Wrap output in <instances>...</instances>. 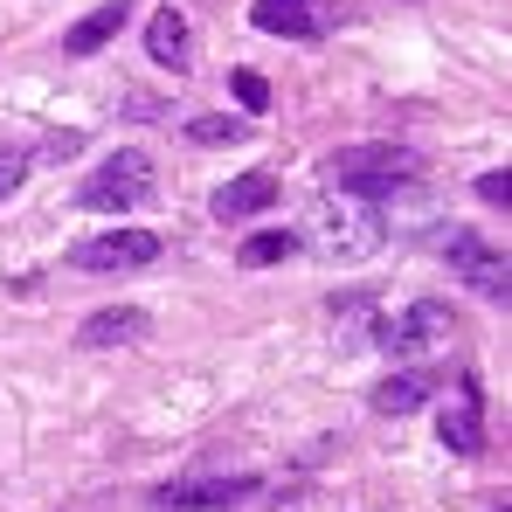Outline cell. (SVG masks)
I'll use <instances>...</instances> for the list:
<instances>
[{
  "instance_id": "10",
  "label": "cell",
  "mask_w": 512,
  "mask_h": 512,
  "mask_svg": "<svg viewBox=\"0 0 512 512\" xmlns=\"http://www.w3.org/2000/svg\"><path fill=\"white\" fill-rule=\"evenodd\" d=\"M270 201H277V180L270 173H236V180L215 187V222H250Z\"/></svg>"
},
{
  "instance_id": "14",
  "label": "cell",
  "mask_w": 512,
  "mask_h": 512,
  "mask_svg": "<svg viewBox=\"0 0 512 512\" xmlns=\"http://www.w3.org/2000/svg\"><path fill=\"white\" fill-rule=\"evenodd\" d=\"M125 14H132L125 0H104V7H90L84 21H77V28L63 35V49H70V56H97V49H104V42H111V35L125 28Z\"/></svg>"
},
{
  "instance_id": "1",
  "label": "cell",
  "mask_w": 512,
  "mask_h": 512,
  "mask_svg": "<svg viewBox=\"0 0 512 512\" xmlns=\"http://www.w3.org/2000/svg\"><path fill=\"white\" fill-rule=\"evenodd\" d=\"M312 250L333 256V263H360V256L381 250V208L367 201V194H353V187H340V194H326L319 208H312Z\"/></svg>"
},
{
  "instance_id": "2",
  "label": "cell",
  "mask_w": 512,
  "mask_h": 512,
  "mask_svg": "<svg viewBox=\"0 0 512 512\" xmlns=\"http://www.w3.org/2000/svg\"><path fill=\"white\" fill-rule=\"evenodd\" d=\"M423 160H416V146H346L326 160V180L333 187H353V194H367V201H388L402 180H416Z\"/></svg>"
},
{
  "instance_id": "15",
  "label": "cell",
  "mask_w": 512,
  "mask_h": 512,
  "mask_svg": "<svg viewBox=\"0 0 512 512\" xmlns=\"http://www.w3.org/2000/svg\"><path fill=\"white\" fill-rule=\"evenodd\" d=\"M243 139H250V118H236V111L187 118V146H243Z\"/></svg>"
},
{
  "instance_id": "6",
  "label": "cell",
  "mask_w": 512,
  "mask_h": 512,
  "mask_svg": "<svg viewBox=\"0 0 512 512\" xmlns=\"http://www.w3.org/2000/svg\"><path fill=\"white\" fill-rule=\"evenodd\" d=\"M160 250H167V243H160L153 229H111V236L77 243V250H70V263L104 277V270H146V263H160Z\"/></svg>"
},
{
  "instance_id": "5",
  "label": "cell",
  "mask_w": 512,
  "mask_h": 512,
  "mask_svg": "<svg viewBox=\"0 0 512 512\" xmlns=\"http://www.w3.org/2000/svg\"><path fill=\"white\" fill-rule=\"evenodd\" d=\"M443 263L478 291V298H492V305H506L512 298V270H506V256L492 250L485 236H471V229H450L443 236Z\"/></svg>"
},
{
  "instance_id": "9",
  "label": "cell",
  "mask_w": 512,
  "mask_h": 512,
  "mask_svg": "<svg viewBox=\"0 0 512 512\" xmlns=\"http://www.w3.org/2000/svg\"><path fill=\"white\" fill-rule=\"evenodd\" d=\"M146 333H153L146 305H111V312H97V319L77 326V346H84V353H97V346H139Z\"/></svg>"
},
{
  "instance_id": "17",
  "label": "cell",
  "mask_w": 512,
  "mask_h": 512,
  "mask_svg": "<svg viewBox=\"0 0 512 512\" xmlns=\"http://www.w3.org/2000/svg\"><path fill=\"white\" fill-rule=\"evenodd\" d=\"M229 90H236V104H243V118H256V111L270 104V84H263L256 70H236V77H229Z\"/></svg>"
},
{
  "instance_id": "3",
  "label": "cell",
  "mask_w": 512,
  "mask_h": 512,
  "mask_svg": "<svg viewBox=\"0 0 512 512\" xmlns=\"http://www.w3.org/2000/svg\"><path fill=\"white\" fill-rule=\"evenodd\" d=\"M146 201H153V160H146L139 146H118V153L77 187V208H90V215H132V208H146Z\"/></svg>"
},
{
  "instance_id": "4",
  "label": "cell",
  "mask_w": 512,
  "mask_h": 512,
  "mask_svg": "<svg viewBox=\"0 0 512 512\" xmlns=\"http://www.w3.org/2000/svg\"><path fill=\"white\" fill-rule=\"evenodd\" d=\"M374 340H381V353L388 360H436L443 346L457 340V312L450 305H436V298H423V305H409V312H388L381 326H374Z\"/></svg>"
},
{
  "instance_id": "20",
  "label": "cell",
  "mask_w": 512,
  "mask_h": 512,
  "mask_svg": "<svg viewBox=\"0 0 512 512\" xmlns=\"http://www.w3.org/2000/svg\"><path fill=\"white\" fill-rule=\"evenodd\" d=\"M478 201L506 208V201H512V173H478Z\"/></svg>"
},
{
  "instance_id": "12",
  "label": "cell",
  "mask_w": 512,
  "mask_h": 512,
  "mask_svg": "<svg viewBox=\"0 0 512 512\" xmlns=\"http://www.w3.org/2000/svg\"><path fill=\"white\" fill-rule=\"evenodd\" d=\"M423 402H429V374H416V367L367 388V409H374V416H416Z\"/></svg>"
},
{
  "instance_id": "8",
  "label": "cell",
  "mask_w": 512,
  "mask_h": 512,
  "mask_svg": "<svg viewBox=\"0 0 512 512\" xmlns=\"http://www.w3.org/2000/svg\"><path fill=\"white\" fill-rule=\"evenodd\" d=\"M250 21L263 28V35H291V42H319L333 14H326L319 0H256V7H250Z\"/></svg>"
},
{
  "instance_id": "18",
  "label": "cell",
  "mask_w": 512,
  "mask_h": 512,
  "mask_svg": "<svg viewBox=\"0 0 512 512\" xmlns=\"http://www.w3.org/2000/svg\"><path fill=\"white\" fill-rule=\"evenodd\" d=\"M28 167H35V160H28L21 146H0V201H14V187L28 180Z\"/></svg>"
},
{
  "instance_id": "13",
  "label": "cell",
  "mask_w": 512,
  "mask_h": 512,
  "mask_svg": "<svg viewBox=\"0 0 512 512\" xmlns=\"http://www.w3.org/2000/svg\"><path fill=\"white\" fill-rule=\"evenodd\" d=\"M443 443L457 450V457H478L485 450V429H478V381H464V395H457V409H443Z\"/></svg>"
},
{
  "instance_id": "19",
  "label": "cell",
  "mask_w": 512,
  "mask_h": 512,
  "mask_svg": "<svg viewBox=\"0 0 512 512\" xmlns=\"http://www.w3.org/2000/svg\"><path fill=\"white\" fill-rule=\"evenodd\" d=\"M77 153H84V132H56V139L42 146V160H49V167H63V160H77Z\"/></svg>"
},
{
  "instance_id": "7",
  "label": "cell",
  "mask_w": 512,
  "mask_h": 512,
  "mask_svg": "<svg viewBox=\"0 0 512 512\" xmlns=\"http://www.w3.org/2000/svg\"><path fill=\"white\" fill-rule=\"evenodd\" d=\"M250 492H256V478H187V485H160L153 506L160 512H222L236 499H250Z\"/></svg>"
},
{
  "instance_id": "16",
  "label": "cell",
  "mask_w": 512,
  "mask_h": 512,
  "mask_svg": "<svg viewBox=\"0 0 512 512\" xmlns=\"http://www.w3.org/2000/svg\"><path fill=\"white\" fill-rule=\"evenodd\" d=\"M284 256H298V236H291V229H263V236H250V243L236 250V263H243V270H270V263H284Z\"/></svg>"
},
{
  "instance_id": "11",
  "label": "cell",
  "mask_w": 512,
  "mask_h": 512,
  "mask_svg": "<svg viewBox=\"0 0 512 512\" xmlns=\"http://www.w3.org/2000/svg\"><path fill=\"white\" fill-rule=\"evenodd\" d=\"M146 56H153L160 70H187V63H194V42H187L180 7H153V21H146Z\"/></svg>"
}]
</instances>
